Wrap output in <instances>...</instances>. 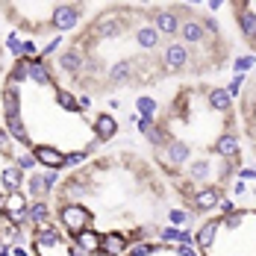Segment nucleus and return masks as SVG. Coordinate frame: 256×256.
Instances as JSON below:
<instances>
[{"label":"nucleus","instance_id":"f257e3e1","mask_svg":"<svg viewBox=\"0 0 256 256\" xmlns=\"http://www.w3.org/2000/svg\"><path fill=\"white\" fill-rule=\"evenodd\" d=\"M165 44L168 38L156 30L150 6L103 3L44 56L59 82L77 98H103L168 80L162 68Z\"/></svg>","mask_w":256,"mask_h":256},{"label":"nucleus","instance_id":"f03ea898","mask_svg":"<svg viewBox=\"0 0 256 256\" xmlns=\"http://www.w3.org/2000/svg\"><path fill=\"white\" fill-rule=\"evenodd\" d=\"M92 115L53 74L44 50L12 56L0 82V124L42 171L77 168L100 148Z\"/></svg>","mask_w":256,"mask_h":256},{"label":"nucleus","instance_id":"7ed1b4c3","mask_svg":"<svg viewBox=\"0 0 256 256\" xmlns=\"http://www.w3.org/2000/svg\"><path fill=\"white\" fill-rule=\"evenodd\" d=\"M98 6L92 3H0V21L26 38H65L86 24Z\"/></svg>","mask_w":256,"mask_h":256},{"label":"nucleus","instance_id":"20e7f679","mask_svg":"<svg viewBox=\"0 0 256 256\" xmlns=\"http://www.w3.org/2000/svg\"><path fill=\"white\" fill-rule=\"evenodd\" d=\"M36 159L15 144L0 124V212L21 230H30V194L26 177L36 171Z\"/></svg>","mask_w":256,"mask_h":256},{"label":"nucleus","instance_id":"39448f33","mask_svg":"<svg viewBox=\"0 0 256 256\" xmlns=\"http://www.w3.org/2000/svg\"><path fill=\"white\" fill-rule=\"evenodd\" d=\"M200 256H256V209H232L218 215L212 244Z\"/></svg>","mask_w":256,"mask_h":256},{"label":"nucleus","instance_id":"423d86ee","mask_svg":"<svg viewBox=\"0 0 256 256\" xmlns=\"http://www.w3.org/2000/svg\"><path fill=\"white\" fill-rule=\"evenodd\" d=\"M30 248L36 256H92L59 230L53 218L44 224H30Z\"/></svg>","mask_w":256,"mask_h":256},{"label":"nucleus","instance_id":"0eeeda50","mask_svg":"<svg viewBox=\"0 0 256 256\" xmlns=\"http://www.w3.org/2000/svg\"><path fill=\"white\" fill-rule=\"evenodd\" d=\"M227 9L236 21L238 38L248 44L250 56H256V3L254 0H236V3H227Z\"/></svg>","mask_w":256,"mask_h":256},{"label":"nucleus","instance_id":"6e6552de","mask_svg":"<svg viewBox=\"0 0 256 256\" xmlns=\"http://www.w3.org/2000/svg\"><path fill=\"white\" fill-rule=\"evenodd\" d=\"M24 242V230L15 227L3 212H0V256H15V248Z\"/></svg>","mask_w":256,"mask_h":256},{"label":"nucleus","instance_id":"1a4fd4ad","mask_svg":"<svg viewBox=\"0 0 256 256\" xmlns=\"http://www.w3.org/2000/svg\"><path fill=\"white\" fill-rule=\"evenodd\" d=\"M94 136H98V142H100V144L112 142V138L118 136V121H115V115H109V112H98V121H94Z\"/></svg>","mask_w":256,"mask_h":256},{"label":"nucleus","instance_id":"9d476101","mask_svg":"<svg viewBox=\"0 0 256 256\" xmlns=\"http://www.w3.org/2000/svg\"><path fill=\"white\" fill-rule=\"evenodd\" d=\"M9 65H12V56H9V48H6V42L0 38V82H3V77H6Z\"/></svg>","mask_w":256,"mask_h":256},{"label":"nucleus","instance_id":"9b49d317","mask_svg":"<svg viewBox=\"0 0 256 256\" xmlns=\"http://www.w3.org/2000/svg\"><path fill=\"white\" fill-rule=\"evenodd\" d=\"M15 256H26V250H24V248H21V244L15 248Z\"/></svg>","mask_w":256,"mask_h":256}]
</instances>
